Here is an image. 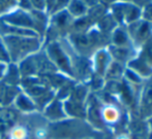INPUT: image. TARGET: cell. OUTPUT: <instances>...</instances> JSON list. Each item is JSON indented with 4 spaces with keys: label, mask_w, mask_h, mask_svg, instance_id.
<instances>
[{
    "label": "cell",
    "mask_w": 152,
    "mask_h": 139,
    "mask_svg": "<svg viewBox=\"0 0 152 139\" xmlns=\"http://www.w3.org/2000/svg\"><path fill=\"white\" fill-rule=\"evenodd\" d=\"M93 128L86 119L67 117L57 123H48L47 139H86L92 138Z\"/></svg>",
    "instance_id": "obj_1"
},
{
    "label": "cell",
    "mask_w": 152,
    "mask_h": 139,
    "mask_svg": "<svg viewBox=\"0 0 152 139\" xmlns=\"http://www.w3.org/2000/svg\"><path fill=\"white\" fill-rule=\"evenodd\" d=\"M1 39L10 55V63L19 64L44 49V39L40 36H2Z\"/></svg>",
    "instance_id": "obj_2"
},
{
    "label": "cell",
    "mask_w": 152,
    "mask_h": 139,
    "mask_svg": "<svg viewBox=\"0 0 152 139\" xmlns=\"http://www.w3.org/2000/svg\"><path fill=\"white\" fill-rule=\"evenodd\" d=\"M72 46L66 48L62 40H55L49 42L44 46V51L50 62L53 64L56 70L64 75L74 80V72H72Z\"/></svg>",
    "instance_id": "obj_3"
},
{
    "label": "cell",
    "mask_w": 152,
    "mask_h": 139,
    "mask_svg": "<svg viewBox=\"0 0 152 139\" xmlns=\"http://www.w3.org/2000/svg\"><path fill=\"white\" fill-rule=\"evenodd\" d=\"M127 34L130 41L136 48L141 49L152 36V24L140 19L128 25Z\"/></svg>",
    "instance_id": "obj_4"
},
{
    "label": "cell",
    "mask_w": 152,
    "mask_h": 139,
    "mask_svg": "<svg viewBox=\"0 0 152 139\" xmlns=\"http://www.w3.org/2000/svg\"><path fill=\"white\" fill-rule=\"evenodd\" d=\"M112 12L117 20L132 24L142 19V9L132 2H118L112 5Z\"/></svg>",
    "instance_id": "obj_5"
},
{
    "label": "cell",
    "mask_w": 152,
    "mask_h": 139,
    "mask_svg": "<svg viewBox=\"0 0 152 139\" xmlns=\"http://www.w3.org/2000/svg\"><path fill=\"white\" fill-rule=\"evenodd\" d=\"M40 113L48 123H57L67 119L63 107V101L56 97L42 110Z\"/></svg>",
    "instance_id": "obj_6"
},
{
    "label": "cell",
    "mask_w": 152,
    "mask_h": 139,
    "mask_svg": "<svg viewBox=\"0 0 152 139\" xmlns=\"http://www.w3.org/2000/svg\"><path fill=\"white\" fill-rule=\"evenodd\" d=\"M22 115L12 105L0 107V130L10 131L19 123Z\"/></svg>",
    "instance_id": "obj_7"
},
{
    "label": "cell",
    "mask_w": 152,
    "mask_h": 139,
    "mask_svg": "<svg viewBox=\"0 0 152 139\" xmlns=\"http://www.w3.org/2000/svg\"><path fill=\"white\" fill-rule=\"evenodd\" d=\"M112 62L113 60L109 50L102 49V50H98L97 52L94 53L93 60H92V68L98 76L102 77V76L106 75Z\"/></svg>",
    "instance_id": "obj_8"
},
{
    "label": "cell",
    "mask_w": 152,
    "mask_h": 139,
    "mask_svg": "<svg viewBox=\"0 0 152 139\" xmlns=\"http://www.w3.org/2000/svg\"><path fill=\"white\" fill-rule=\"evenodd\" d=\"M140 110L144 117H152V75L146 78L140 96Z\"/></svg>",
    "instance_id": "obj_9"
},
{
    "label": "cell",
    "mask_w": 152,
    "mask_h": 139,
    "mask_svg": "<svg viewBox=\"0 0 152 139\" xmlns=\"http://www.w3.org/2000/svg\"><path fill=\"white\" fill-rule=\"evenodd\" d=\"M12 106H14L21 114H24V115L39 112L33 100H32L24 91H22V90H21L20 93L16 96L14 102H12Z\"/></svg>",
    "instance_id": "obj_10"
},
{
    "label": "cell",
    "mask_w": 152,
    "mask_h": 139,
    "mask_svg": "<svg viewBox=\"0 0 152 139\" xmlns=\"http://www.w3.org/2000/svg\"><path fill=\"white\" fill-rule=\"evenodd\" d=\"M20 87H12L0 83V107L12 105L16 96L20 93Z\"/></svg>",
    "instance_id": "obj_11"
},
{
    "label": "cell",
    "mask_w": 152,
    "mask_h": 139,
    "mask_svg": "<svg viewBox=\"0 0 152 139\" xmlns=\"http://www.w3.org/2000/svg\"><path fill=\"white\" fill-rule=\"evenodd\" d=\"M21 82H22V75H21L18 64H7L2 83L7 85H12V87H20Z\"/></svg>",
    "instance_id": "obj_12"
},
{
    "label": "cell",
    "mask_w": 152,
    "mask_h": 139,
    "mask_svg": "<svg viewBox=\"0 0 152 139\" xmlns=\"http://www.w3.org/2000/svg\"><path fill=\"white\" fill-rule=\"evenodd\" d=\"M66 10L74 19H80L87 12V4L83 0H70Z\"/></svg>",
    "instance_id": "obj_13"
},
{
    "label": "cell",
    "mask_w": 152,
    "mask_h": 139,
    "mask_svg": "<svg viewBox=\"0 0 152 139\" xmlns=\"http://www.w3.org/2000/svg\"><path fill=\"white\" fill-rule=\"evenodd\" d=\"M112 42L113 46H119V48H130V44H132L127 32L122 28H117L113 32Z\"/></svg>",
    "instance_id": "obj_14"
},
{
    "label": "cell",
    "mask_w": 152,
    "mask_h": 139,
    "mask_svg": "<svg viewBox=\"0 0 152 139\" xmlns=\"http://www.w3.org/2000/svg\"><path fill=\"white\" fill-rule=\"evenodd\" d=\"M139 59H141L149 68L152 69V36L149 40L141 48V53L137 56Z\"/></svg>",
    "instance_id": "obj_15"
},
{
    "label": "cell",
    "mask_w": 152,
    "mask_h": 139,
    "mask_svg": "<svg viewBox=\"0 0 152 139\" xmlns=\"http://www.w3.org/2000/svg\"><path fill=\"white\" fill-rule=\"evenodd\" d=\"M15 8H17V1H15V0H0V19L8 14Z\"/></svg>",
    "instance_id": "obj_16"
},
{
    "label": "cell",
    "mask_w": 152,
    "mask_h": 139,
    "mask_svg": "<svg viewBox=\"0 0 152 139\" xmlns=\"http://www.w3.org/2000/svg\"><path fill=\"white\" fill-rule=\"evenodd\" d=\"M0 63H3V64L10 63V55H8L6 46H5V44L3 43V41H2L1 37H0Z\"/></svg>",
    "instance_id": "obj_17"
},
{
    "label": "cell",
    "mask_w": 152,
    "mask_h": 139,
    "mask_svg": "<svg viewBox=\"0 0 152 139\" xmlns=\"http://www.w3.org/2000/svg\"><path fill=\"white\" fill-rule=\"evenodd\" d=\"M33 10H39V12H46V2L45 0H30Z\"/></svg>",
    "instance_id": "obj_18"
},
{
    "label": "cell",
    "mask_w": 152,
    "mask_h": 139,
    "mask_svg": "<svg viewBox=\"0 0 152 139\" xmlns=\"http://www.w3.org/2000/svg\"><path fill=\"white\" fill-rule=\"evenodd\" d=\"M6 67H7V64L0 63V83H1L2 80H3V76H4V73H5Z\"/></svg>",
    "instance_id": "obj_19"
},
{
    "label": "cell",
    "mask_w": 152,
    "mask_h": 139,
    "mask_svg": "<svg viewBox=\"0 0 152 139\" xmlns=\"http://www.w3.org/2000/svg\"><path fill=\"white\" fill-rule=\"evenodd\" d=\"M0 139H12L10 138V132L8 131H1Z\"/></svg>",
    "instance_id": "obj_20"
},
{
    "label": "cell",
    "mask_w": 152,
    "mask_h": 139,
    "mask_svg": "<svg viewBox=\"0 0 152 139\" xmlns=\"http://www.w3.org/2000/svg\"><path fill=\"white\" fill-rule=\"evenodd\" d=\"M86 139H92V138H86Z\"/></svg>",
    "instance_id": "obj_21"
},
{
    "label": "cell",
    "mask_w": 152,
    "mask_h": 139,
    "mask_svg": "<svg viewBox=\"0 0 152 139\" xmlns=\"http://www.w3.org/2000/svg\"><path fill=\"white\" fill-rule=\"evenodd\" d=\"M0 134H1V130H0Z\"/></svg>",
    "instance_id": "obj_22"
}]
</instances>
